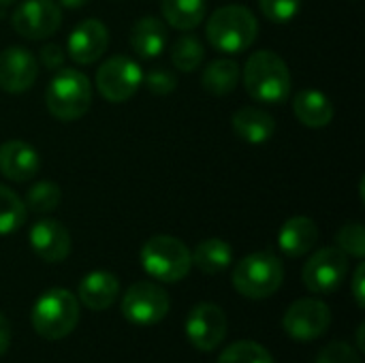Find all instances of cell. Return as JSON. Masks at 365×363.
Masks as SVG:
<instances>
[{
  "label": "cell",
  "instance_id": "obj_1",
  "mask_svg": "<svg viewBox=\"0 0 365 363\" xmlns=\"http://www.w3.org/2000/svg\"><path fill=\"white\" fill-rule=\"evenodd\" d=\"M246 92L263 105H280L291 96V71L272 49L250 53L244 66Z\"/></svg>",
  "mask_w": 365,
  "mask_h": 363
},
{
  "label": "cell",
  "instance_id": "obj_2",
  "mask_svg": "<svg viewBox=\"0 0 365 363\" xmlns=\"http://www.w3.org/2000/svg\"><path fill=\"white\" fill-rule=\"evenodd\" d=\"M259 34V21L248 6L227 4L212 13L205 24V36L222 53L246 51Z\"/></svg>",
  "mask_w": 365,
  "mask_h": 363
},
{
  "label": "cell",
  "instance_id": "obj_3",
  "mask_svg": "<svg viewBox=\"0 0 365 363\" xmlns=\"http://www.w3.org/2000/svg\"><path fill=\"white\" fill-rule=\"evenodd\" d=\"M45 105L56 120L73 122L88 113L92 105L90 79L75 68H60L45 92Z\"/></svg>",
  "mask_w": 365,
  "mask_h": 363
},
{
  "label": "cell",
  "instance_id": "obj_4",
  "mask_svg": "<svg viewBox=\"0 0 365 363\" xmlns=\"http://www.w3.org/2000/svg\"><path fill=\"white\" fill-rule=\"evenodd\" d=\"M282 261L269 250H259L244 257L233 270V287L240 295L248 300L272 297L282 287Z\"/></svg>",
  "mask_w": 365,
  "mask_h": 363
},
{
  "label": "cell",
  "instance_id": "obj_5",
  "mask_svg": "<svg viewBox=\"0 0 365 363\" xmlns=\"http://www.w3.org/2000/svg\"><path fill=\"white\" fill-rule=\"evenodd\" d=\"M79 321V302L66 289L45 291L32 308V327L45 340L66 338Z\"/></svg>",
  "mask_w": 365,
  "mask_h": 363
},
{
  "label": "cell",
  "instance_id": "obj_6",
  "mask_svg": "<svg viewBox=\"0 0 365 363\" xmlns=\"http://www.w3.org/2000/svg\"><path fill=\"white\" fill-rule=\"evenodd\" d=\"M141 267L160 282H180L192 267L188 246L171 235H154L141 246Z\"/></svg>",
  "mask_w": 365,
  "mask_h": 363
},
{
  "label": "cell",
  "instance_id": "obj_7",
  "mask_svg": "<svg viewBox=\"0 0 365 363\" xmlns=\"http://www.w3.org/2000/svg\"><path fill=\"white\" fill-rule=\"evenodd\" d=\"M143 83V71L139 62L128 56H111L96 71V88L109 103H124L137 94Z\"/></svg>",
  "mask_w": 365,
  "mask_h": 363
},
{
  "label": "cell",
  "instance_id": "obj_8",
  "mask_svg": "<svg viewBox=\"0 0 365 363\" xmlns=\"http://www.w3.org/2000/svg\"><path fill=\"white\" fill-rule=\"evenodd\" d=\"M169 295L163 287L141 280L126 289L122 297V315L135 325H156L169 312Z\"/></svg>",
  "mask_w": 365,
  "mask_h": 363
},
{
  "label": "cell",
  "instance_id": "obj_9",
  "mask_svg": "<svg viewBox=\"0 0 365 363\" xmlns=\"http://www.w3.org/2000/svg\"><path fill=\"white\" fill-rule=\"evenodd\" d=\"M331 325V310L325 302L314 297H304L291 304L284 312L282 327L289 338L297 342H312L327 334Z\"/></svg>",
  "mask_w": 365,
  "mask_h": 363
},
{
  "label": "cell",
  "instance_id": "obj_10",
  "mask_svg": "<svg viewBox=\"0 0 365 363\" xmlns=\"http://www.w3.org/2000/svg\"><path fill=\"white\" fill-rule=\"evenodd\" d=\"M349 274V257L336 246V248H321L317 250L308 263L304 265L302 278L308 291L312 293H334L344 282Z\"/></svg>",
  "mask_w": 365,
  "mask_h": 363
},
{
  "label": "cell",
  "instance_id": "obj_11",
  "mask_svg": "<svg viewBox=\"0 0 365 363\" xmlns=\"http://www.w3.org/2000/svg\"><path fill=\"white\" fill-rule=\"evenodd\" d=\"M11 24L19 36L28 41H41L60 28L62 11L56 0H26L13 11Z\"/></svg>",
  "mask_w": 365,
  "mask_h": 363
},
{
  "label": "cell",
  "instance_id": "obj_12",
  "mask_svg": "<svg viewBox=\"0 0 365 363\" xmlns=\"http://www.w3.org/2000/svg\"><path fill=\"white\" fill-rule=\"evenodd\" d=\"M227 329H229L227 315L216 304L203 302V304H197L188 312L186 336H188V342L201 353H210L218 349L227 336Z\"/></svg>",
  "mask_w": 365,
  "mask_h": 363
},
{
  "label": "cell",
  "instance_id": "obj_13",
  "mask_svg": "<svg viewBox=\"0 0 365 363\" xmlns=\"http://www.w3.org/2000/svg\"><path fill=\"white\" fill-rule=\"evenodd\" d=\"M38 75V62L24 47H6L0 51V88L9 94L28 92Z\"/></svg>",
  "mask_w": 365,
  "mask_h": 363
},
{
  "label": "cell",
  "instance_id": "obj_14",
  "mask_svg": "<svg viewBox=\"0 0 365 363\" xmlns=\"http://www.w3.org/2000/svg\"><path fill=\"white\" fill-rule=\"evenodd\" d=\"M109 47V30L101 19H83L68 34L66 51L77 64L96 62Z\"/></svg>",
  "mask_w": 365,
  "mask_h": 363
},
{
  "label": "cell",
  "instance_id": "obj_15",
  "mask_svg": "<svg viewBox=\"0 0 365 363\" xmlns=\"http://www.w3.org/2000/svg\"><path fill=\"white\" fill-rule=\"evenodd\" d=\"M30 246L38 259L47 263H60L71 252V235L62 223L45 218L30 229Z\"/></svg>",
  "mask_w": 365,
  "mask_h": 363
},
{
  "label": "cell",
  "instance_id": "obj_16",
  "mask_svg": "<svg viewBox=\"0 0 365 363\" xmlns=\"http://www.w3.org/2000/svg\"><path fill=\"white\" fill-rule=\"evenodd\" d=\"M41 169V156L38 152L21 141L11 139L0 145V173L11 182H28L32 180Z\"/></svg>",
  "mask_w": 365,
  "mask_h": 363
},
{
  "label": "cell",
  "instance_id": "obj_17",
  "mask_svg": "<svg viewBox=\"0 0 365 363\" xmlns=\"http://www.w3.org/2000/svg\"><path fill=\"white\" fill-rule=\"evenodd\" d=\"M317 240H319V227L308 216H293L278 231V246L291 259L308 255L314 248Z\"/></svg>",
  "mask_w": 365,
  "mask_h": 363
},
{
  "label": "cell",
  "instance_id": "obj_18",
  "mask_svg": "<svg viewBox=\"0 0 365 363\" xmlns=\"http://www.w3.org/2000/svg\"><path fill=\"white\" fill-rule=\"evenodd\" d=\"M235 135L252 145L267 143L276 133V120L272 113L259 107H242L231 118Z\"/></svg>",
  "mask_w": 365,
  "mask_h": 363
},
{
  "label": "cell",
  "instance_id": "obj_19",
  "mask_svg": "<svg viewBox=\"0 0 365 363\" xmlns=\"http://www.w3.org/2000/svg\"><path fill=\"white\" fill-rule=\"evenodd\" d=\"M120 295V282L111 272H90L81 278L77 297L90 310H107Z\"/></svg>",
  "mask_w": 365,
  "mask_h": 363
},
{
  "label": "cell",
  "instance_id": "obj_20",
  "mask_svg": "<svg viewBox=\"0 0 365 363\" xmlns=\"http://www.w3.org/2000/svg\"><path fill=\"white\" fill-rule=\"evenodd\" d=\"M295 118L308 128H325L334 120V103L327 94L314 88L299 90L293 98Z\"/></svg>",
  "mask_w": 365,
  "mask_h": 363
},
{
  "label": "cell",
  "instance_id": "obj_21",
  "mask_svg": "<svg viewBox=\"0 0 365 363\" xmlns=\"http://www.w3.org/2000/svg\"><path fill=\"white\" fill-rule=\"evenodd\" d=\"M165 45H167V26L163 24V19L154 15H145L135 21L130 30V47L139 58L143 60L158 58Z\"/></svg>",
  "mask_w": 365,
  "mask_h": 363
},
{
  "label": "cell",
  "instance_id": "obj_22",
  "mask_svg": "<svg viewBox=\"0 0 365 363\" xmlns=\"http://www.w3.org/2000/svg\"><path fill=\"white\" fill-rule=\"evenodd\" d=\"M190 259H192V265L199 272L214 276V274H222L231 265V261H233V248L225 240L210 237V240H203L190 252Z\"/></svg>",
  "mask_w": 365,
  "mask_h": 363
},
{
  "label": "cell",
  "instance_id": "obj_23",
  "mask_svg": "<svg viewBox=\"0 0 365 363\" xmlns=\"http://www.w3.org/2000/svg\"><path fill=\"white\" fill-rule=\"evenodd\" d=\"M240 75H242V71L235 60L218 58L205 66V71L201 75V83H203L205 92H210L214 96H227L237 88Z\"/></svg>",
  "mask_w": 365,
  "mask_h": 363
},
{
  "label": "cell",
  "instance_id": "obj_24",
  "mask_svg": "<svg viewBox=\"0 0 365 363\" xmlns=\"http://www.w3.org/2000/svg\"><path fill=\"white\" fill-rule=\"evenodd\" d=\"M163 17L175 30H192L197 28L207 13L205 0H160Z\"/></svg>",
  "mask_w": 365,
  "mask_h": 363
},
{
  "label": "cell",
  "instance_id": "obj_25",
  "mask_svg": "<svg viewBox=\"0 0 365 363\" xmlns=\"http://www.w3.org/2000/svg\"><path fill=\"white\" fill-rule=\"evenodd\" d=\"M205 58V47L195 34L180 36L171 47V62L182 73H192L201 66Z\"/></svg>",
  "mask_w": 365,
  "mask_h": 363
},
{
  "label": "cell",
  "instance_id": "obj_26",
  "mask_svg": "<svg viewBox=\"0 0 365 363\" xmlns=\"http://www.w3.org/2000/svg\"><path fill=\"white\" fill-rule=\"evenodd\" d=\"M26 223L24 201L6 186L0 184V235L15 233Z\"/></svg>",
  "mask_w": 365,
  "mask_h": 363
},
{
  "label": "cell",
  "instance_id": "obj_27",
  "mask_svg": "<svg viewBox=\"0 0 365 363\" xmlns=\"http://www.w3.org/2000/svg\"><path fill=\"white\" fill-rule=\"evenodd\" d=\"M216 363H274V357L265 347L250 340H240L227 347Z\"/></svg>",
  "mask_w": 365,
  "mask_h": 363
},
{
  "label": "cell",
  "instance_id": "obj_28",
  "mask_svg": "<svg viewBox=\"0 0 365 363\" xmlns=\"http://www.w3.org/2000/svg\"><path fill=\"white\" fill-rule=\"evenodd\" d=\"M62 201V190L53 182H38L26 195V208L34 214H49Z\"/></svg>",
  "mask_w": 365,
  "mask_h": 363
},
{
  "label": "cell",
  "instance_id": "obj_29",
  "mask_svg": "<svg viewBox=\"0 0 365 363\" xmlns=\"http://www.w3.org/2000/svg\"><path fill=\"white\" fill-rule=\"evenodd\" d=\"M338 248L346 255V257H355V259H364L365 255V229L361 223H349L338 231Z\"/></svg>",
  "mask_w": 365,
  "mask_h": 363
},
{
  "label": "cell",
  "instance_id": "obj_30",
  "mask_svg": "<svg viewBox=\"0 0 365 363\" xmlns=\"http://www.w3.org/2000/svg\"><path fill=\"white\" fill-rule=\"evenodd\" d=\"M259 9L265 19L274 24H289L302 9V0H259Z\"/></svg>",
  "mask_w": 365,
  "mask_h": 363
},
{
  "label": "cell",
  "instance_id": "obj_31",
  "mask_svg": "<svg viewBox=\"0 0 365 363\" xmlns=\"http://www.w3.org/2000/svg\"><path fill=\"white\" fill-rule=\"evenodd\" d=\"M143 81H145V88H148L152 94H156V96H167V94H171V92L178 88V77H175V73H173L171 68H165V66L152 68V71L143 77Z\"/></svg>",
  "mask_w": 365,
  "mask_h": 363
},
{
  "label": "cell",
  "instance_id": "obj_32",
  "mask_svg": "<svg viewBox=\"0 0 365 363\" xmlns=\"http://www.w3.org/2000/svg\"><path fill=\"white\" fill-rule=\"evenodd\" d=\"M317 363H361V359H359V351H355L351 344L331 342L319 353Z\"/></svg>",
  "mask_w": 365,
  "mask_h": 363
},
{
  "label": "cell",
  "instance_id": "obj_33",
  "mask_svg": "<svg viewBox=\"0 0 365 363\" xmlns=\"http://www.w3.org/2000/svg\"><path fill=\"white\" fill-rule=\"evenodd\" d=\"M64 58H66V56H64L62 47L56 45V43H47V45L41 47V64H43L47 71H58V68H62Z\"/></svg>",
  "mask_w": 365,
  "mask_h": 363
},
{
  "label": "cell",
  "instance_id": "obj_34",
  "mask_svg": "<svg viewBox=\"0 0 365 363\" xmlns=\"http://www.w3.org/2000/svg\"><path fill=\"white\" fill-rule=\"evenodd\" d=\"M364 278H365V265L364 263H359L357 265V270H355V276H353V282H351V289H353V297H355V302H357V306L359 308H364L365 306V295H364Z\"/></svg>",
  "mask_w": 365,
  "mask_h": 363
},
{
  "label": "cell",
  "instance_id": "obj_35",
  "mask_svg": "<svg viewBox=\"0 0 365 363\" xmlns=\"http://www.w3.org/2000/svg\"><path fill=\"white\" fill-rule=\"evenodd\" d=\"M9 347H11V325L6 317L0 312V357L9 351Z\"/></svg>",
  "mask_w": 365,
  "mask_h": 363
},
{
  "label": "cell",
  "instance_id": "obj_36",
  "mask_svg": "<svg viewBox=\"0 0 365 363\" xmlns=\"http://www.w3.org/2000/svg\"><path fill=\"white\" fill-rule=\"evenodd\" d=\"M90 0H58V4L66 6V9H81L83 4H88Z\"/></svg>",
  "mask_w": 365,
  "mask_h": 363
},
{
  "label": "cell",
  "instance_id": "obj_37",
  "mask_svg": "<svg viewBox=\"0 0 365 363\" xmlns=\"http://www.w3.org/2000/svg\"><path fill=\"white\" fill-rule=\"evenodd\" d=\"M357 340H359V353L364 351V325H359V329H357Z\"/></svg>",
  "mask_w": 365,
  "mask_h": 363
},
{
  "label": "cell",
  "instance_id": "obj_38",
  "mask_svg": "<svg viewBox=\"0 0 365 363\" xmlns=\"http://www.w3.org/2000/svg\"><path fill=\"white\" fill-rule=\"evenodd\" d=\"M15 0H0V6H9V4H13Z\"/></svg>",
  "mask_w": 365,
  "mask_h": 363
}]
</instances>
